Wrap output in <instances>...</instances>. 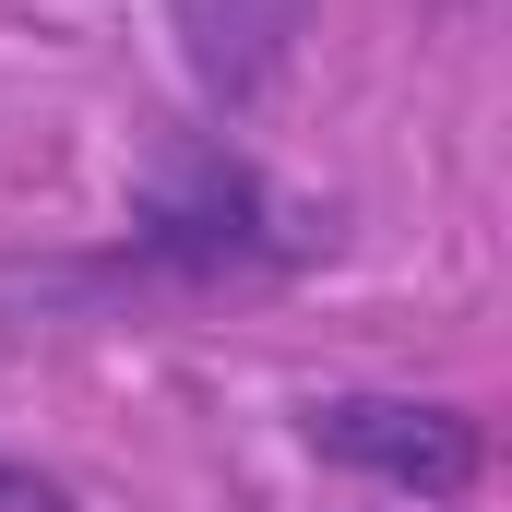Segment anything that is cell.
I'll use <instances>...</instances> for the list:
<instances>
[{
	"label": "cell",
	"mask_w": 512,
	"mask_h": 512,
	"mask_svg": "<svg viewBox=\"0 0 512 512\" xmlns=\"http://www.w3.org/2000/svg\"><path fill=\"white\" fill-rule=\"evenodd\" d=\"M131 262H143V274H179V286H215V274L310 262V227L274 203V179H262L251 155L191 143V155H167V167L131 191Z\"/></svg>",
	"instance_id": "1"
},
{
	"label": "cell",
	"mask_w": 512,
	"mask_h": 512,
	"mask_svg": "<svg viewBox=\"0 0 512 512\" xmlns=\"http://www.w3.org/2000/svg\"><path fill=\"white\" fill-rule=\"evenodd\" d=\"M322 0H167V36H179V72L203 108H251L286 84L298 36H310Z\"/></svg>",
	"instance_id": "3"
},
{
	"label": "cell",
	"mask_w": 512,
	"mask_h": 512,
	"mask_svg": "<svg viewBox=\"0 0 512 512\" xmlns=\"http://www.w3.org/2000/svg\"><path fill=\"white\" fill-rule=\"evenodd\" d=\"M298 441L346 477H370L393 501H465L477 465H489V429L441 393H310L298 405Z\"/></svg>",
	"instance_id": "2"
},
{
	"label": "cell",
	"mask_w": 512,
	"mask_h": 512,
	"mask_svg": "<svg viewBox=\"0 0 512 512\" xmlns=\"http://www.w3.org/2000/svg\"><path fill=\"white\" fill-rule=\"evenodd\" d=\"M0 512H72V489L36 477V465H0Z\"/></svg>",
	"instance_id": "4"
}]
</instances>
